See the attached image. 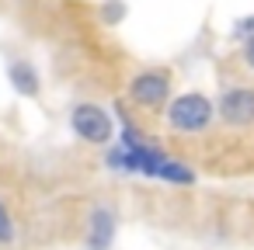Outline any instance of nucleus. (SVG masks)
Wrapping results in <instances>:
<instances>
[{"instance_id":"6","label":"nucleus","mask_w":254,"mask_h":250,"mask_svg":"<svg viewBox=\"0 0 254 250\" xmlns=\"http://www.w3.org/2000/svg\"><path fill=\"white\" fill-rule=\"evenodd\" d=\"M115 236H119V215L112 205H94L91 215H87V236H84V247L87 250H112L115 247Z\"/></svg>"},{"instance_id":"11","label":"nucleus","mask_w":254,"mask_h":250,"mask_svg":"<svg viewBox=\"0 0 254 250\" xmlns=\"http://www.w3.org/2000/svg\"><path fill=\"white\" fill-rule=\"evenodd\" d=\"M237 35H240V39H251V35H254V18H240V21H237Z\"/></svg>"},{"instance_id":"10","label":"nucleus","mask_w":254,"mask_h":250,"mask_svg":"<svg viewBox=\"0 0 254 250\" xmlns=\"http://www.w3.org/2000/svg\"><path fill=\"white\" fill-rule=\"evenodd\" d=\"M126 14H129V4H126V0H105V4H101V21H105L108 28H119V25L126 21Z\"/></svg>"},{"instance_id":"4","label":"nucleus","mask_w":254,"mask_h":250,"mask_svg":"<svg viewBox=\"0 0 254 250\" xmlns=\"http://www.w3.org/2000/svg\"><path fill=\"white\" fill-rule=\"evenodd\" d=\"M129 101L139 104V108H150V111H160L171 104V77L164 70H143L129 80Z\"/></svg>"},{"instance_id":"12","label":"nucleus","mask_w":254,"mask_h":250,"mask_svg":"<svg viewBox=\"0 0 254 250\" xmlns=\"http://www.w3.org/2000/svg\"><path fill=\"white\" fill-rule=\"evenodd\" d=\"M244 63H247V70H254V35L244 42Z\"/></svg>"},{"instance_id":"5","label":"nucleus","mask_w":254,"mask_h":250,"mask_svg":"<svg viewBox=\"0 0 254 250\" xmlns=\"http://www.w3.org/2000/svg\"><path fill=\"white\" fill-rule=\"evenodd\" d=\"M216 118L230 129H251L254 125V87H230L216 101Z\"/></svg>"},{"instance_id":"1","label":"nucleus","mask_w":254,"mask_h":250,"mask_svg":"<svg viewBox=\"0 0 254 250\" xmlns=\"http://www.w3.org/2000/svg\"><path fill=\"white\" fill-rule=\"evenodd\" d=\"M164 118H167V125H171L174 132H181V136H195V132H205V129L212 125V118H216V104H212L205 94L188 91V94L171 98V104L164 108Z\"/></svg>"},{"instance_id":"7","label":"nucleus","mask_w":254,"mask_h":250,"mask_svg":"<svg viewBox=\"0 0 254 250\" xmlns=\"http://www.w3.org/2000/svg\"><path fill=\"white\" fill-rule=\"evenodd\" d=\"M7 84L18 98H28V101H35L42 94V73L32 59H11L7 63Z\"/></svg>"},{"instance_id":"9","label":"nucleus","mask_w":254,"mask_h":250,"mask_svg":"<svg viewBox=\"0 0 254 250\" xmlns=\"http://www.w3.org/2000/svg\"><path fill=\"white\" fill-rule=\"evenodd\" d=\"M18 240V222H14V215H11V208H7V201L0 198V247H11Z\"/></svg>"},{"instance_id":"2","label":"nucleus","mask_w":254,"mask_h":250,"mask_svg":"<svg viewBox=\"0 0 254 250\" xmlns=\"http://www.w3.org/2000/svg\"><path fill=\"white\" fill-rule=\"evenodd\" d=\"M164 163H167V153H164L157 143H150V139L132 143V146L119 143V146L108 150V167H112L115 174H143V177L160 181V167H164Z\"/></svg>"},{"instance_id":"3","label":"nucleus","mask_w":254,"mask_h":250,"mask_svg":"<svg viewBox=\"0 0 254 250\" xmlns=\"http://www.w3.org/2000/svg\"><path fill=\"white\" fill-rule=\"evenodd\" d=\"M70 129L77 132V139H84L87 146H112L115 143V122L112 111L105 104L94 101H80L70 108Z\"/></svg>"},{"instance_id":"8","label":"nucleus","mask_w":254,"mask_h":250,"mask_svg":"<svg viewBox=\"0 0 254 250\" xmlns=\"http://www.w3.org/2000/svg\"><path fill=\"white\" fill-rule=\"evenodd\" d=\"M160 181H167V184H195V170L188 167V163H181V160H174V156H167V163L160 167Z\"/></svg>"}]
</instances>
